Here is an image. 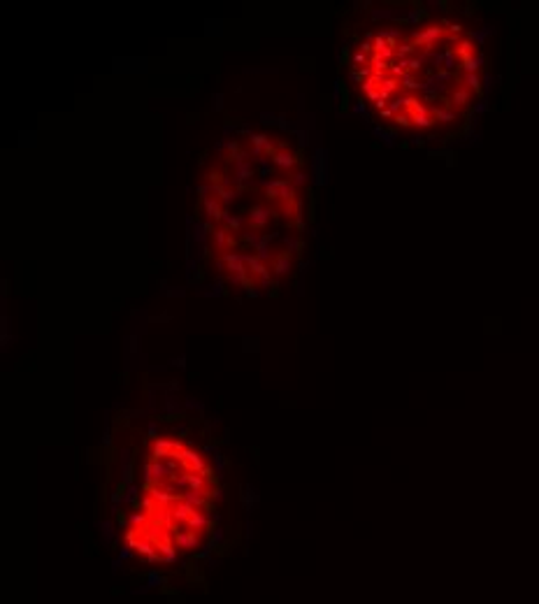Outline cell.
<instances>
[{"instance_id": "obj_15", "label": "cell", "mask_w": 539, "mask_h": 604, "mask_svg": "<svg viewBox=\"0 0 539 604\" xmlns=\"http://www.w3.org/2000/svg\"><path fill=\"white\" fill-rule=\"evenodd\" d=\"M460 66H463V72H467V75H479L481 66H484V56H481V54H474L472 58L460 60Z\"/></svg>"}, {"instance_id": "obj_16", "label": "cell", "mask_w": 539, "mask_h": 604, "mask_svg": "<svg viewBox=\"0 0 539 604\" xmlns=\"http://www.w3.org/2000/svg\"><path fill=\"white\" fill-rule=\"evenodd\" d=\"M398 89H400V79H395V77H386V79L381 81V86H379V93H381L383 100H391V96H393Z\"/></svg>"}, {"instance_id": "obj_9", "label": "cell", "mask_w": 539, "mask_h": 604, "mask_svg": "<svg viewBox=\"0 0 539 604\" xmlns=\"http://www.w3.org/2000/svg\"><path fill=\"white\" fill-rule=\"evenodd\" d=\"M297 163H300V158H297L295 154H293V151H288L284 144L279 146V149H277V154H274V156H272V165L277 167V170L286 172V175H288V172H293V170H295V167H297Z\"/></svg>"}, {"instance_id": "obj_27", "label": "cell", "mask_w": 539, "mask_h": 604, "mask_svg": "<svg viewBox=\"0 0 539 604\" xmlns=\"http://www.w3.org/2000/svg\"><path fill=\"white\" fill-rule=\"evenodd\" d=\"M372 19H395V12L393 10H374Z\"/></svg>"}, {"instance_id": "obj_29", "label": "cell", "mask_w": 539, "mask_h": 604, "mask_svg": "<svg viewBox=\"0 0 539 604\" xmlns=\"http://www.w3.org/2000/svg\"><path fill=\"white\" fill-rule=\"evenodd\" d=\"M365 63H370V56H365L363 51H358V54L353 56V66H365Z\"/></svg>"}, {"instance_id": "obj_1", "label": "cell", "mask_w": 539, "mask_h": 604, "mask_svg": "<svg viewBox=\"0 0 539 604\" xmlns=\"http://www.w3.org/2000/svg\"><path fill=\"white\" fill-rule=\"evenodd\" d=\"M446 37V28H442L439 24H430L425 26L423 30H418V33H414L412 35V42L416 47H423L425 54H430V51L435 49V47L439 45V42Z\"/></svg>"}, {"instance_id": "obj_11", "label": "cell", "mask_w": 539, "mask_h": 604, "mask_svg": "<svg viewBox=\"0 0 539 604\" xmlns=\"http://www.w3.org/2000/svg\"><path fill=\"white\" fill-rule=\"evenodd\" d=\"M430 116L435 119V123H454L458 121V112L451 105H430Z\"/></svg>"}, {"instance_id": "obj_3", "label": "cell", "mask_w": 539, "mask_h": 604, "mask_svg": "<svg viewBox=\"0 0 539 604\" xmlns=\"http://www.w3.org/2000/svg\"><path fill=\"white\" fill-rule=\"evenodd\" d=\"M272 207L265 205V202H256V205L249 207V211L244 214L247 217V230H265L272 221Z\"/></svg>"}, {"instance_id": "obj_30", "label": "cell", "mask_w": 539, "mask_h": 604, "mask_svg": "<svg viewBox=\"0 0 539 604\" xmlns=\"http://www.w3.org/2000/svg\"><path fill=\"white\" fill-rule=\"evenodd\" d=\"M360 51H363L365 56L372 54V51H374V45H372V42H363V45H360Z\"/></svg>"}, {"instance_id": "obj_5", "label": "cell", "mask_w": 539, "mask_h": 604, "mask_svg": "<svg viewBox=\"0 0 539 604\" xmlns=\"http://www.w3.org/2000/svg\"><path fill=\"white\" fill-rule=\"evenodd\" d=\"M247 267H249V274H251L253 282L267 286L270 284V277H272V270H270V263L261 261L256 253H247Z\"/></svg>"}, {"instance_id": "obj_8", "label": "cell", "mask_w": 539, "mask_h": 604, "mask_svg": "<svg viewBox=\"0 0 539 604\" xmlns=\"http://www.w3.org/2000/svg\"><path fill=\"white\" fill-rule=\"evenodd\" d=\"M202 211H205V219L209 223H221L223 217H226V207L217 196L202 198Z\"/></svg>"}, {"instance_id": "obj_32", "label": "cell", "mask_w": 539, "mask_h": 604, "mask_svg": "<svg viewBox=\"0 0 539 604\" xmlns=\"http://www.w3.org/2000/svg\"><path fill=\"white\" fill-rule=\"evenodd\" d=\"M379 114H381V119H393V116H395L393 112L388 110V107H386V110H381V112H379Z\"/></svg>"}, {"instance_id": "obj_2", "label": "cell", "mask_w": 539, "mask_h": 604, "mask_svg": "<svg viewBox=\"0 0 539 604\" xmlns=\"http://www.w3.org/2000/svg\"><path fill=\"white\" fill-rule=\"evenodd\" d=\"M217 267L226 272V277H235V274H249L247 267V253L240 251H228L217 258Z\"/></svg>"}, {"instance_id": "obj_28", "label": "cell", "mask_w": 539, "mask_h": 604, "mask_svg": "<svg viewBox=\"0 0 539 604\" xmlns=\"http://www.w3.org/2000/svg\"><path fill=\"white\" fill-rule=\"evenodd\" d=\"M421 19H423V10H409V14H407L409 24H416V21H421Z\"/></svg>"}, {"instance_id": "obj_12", "label": "cell", "mask_w": 539, "mask_h": 604, "mask_svg": "<svg viewBox=\"0 0 539 604\" xmlns=\"http://www.w3.org/2000/svg\"><path fill=\"white\" fill-rule=\"evenodd\" d=\"M472 102V91L465 89V86H456L448 96V105L451 107H467Z\"/></svg>"}, {"instance_id": "obj_24", "label": "cell", "mask_w": 539, "mask_h": 604, "mask_svg": "<svg viewBox=\"0 0 539 604\" xmlns=\"http://www.w3.org/2000/svg\"><path fill=\"white\" fill-rule=\"evenodd\" d=\"M288 179H291V184L295 186V191H300L303 186H307V175H305V172H295V175L288 177Z\"/></svg>"}, {"instance_id": "obj_33", "label": "cell", "mask_w": 539, "mask_h": 604, "mask_svg": "<svg viewBox=\"0 0 539 604\" xmlns=\"http://www.w3.org/2000/svg\"><path fill=\"white\" fill-rule=\"evenodd\" d=\"M258 163H261V172H263V175H267V170H270V165H267V161H265V158H261V161H258Z\"/></svg>"}, {"instance_id": "obj_4", "label": "cell", "mask_w": 539, "mask_h": 604, "mask_svg": "<svg viewBox=\"0 0 539 604\" xmlns=\"http://www.w3.org/2000/svg\"><path fill=\"white\" fill-rule=\"evenodd\" d=\"M228 177H230L232 186L240 188V191H244V188H247L249 184L253 181V177H256V167H253V161L235 163V165L230 167V172H228Z\"/></svg>"}, {"instance_id": "obj_7", "label": "cell", "mask_w": 539, "mask_h": 604, "mask_svg": "<svg viewBox=\"0 0 539 604\" xmlns=\"http://www.w3.org/2000/svg\"><path fill=\"white\" fill-rule=\"evenodd\" d=\"M270 270H272V277L277 279H286L293 270V253H288L286 249L284 251H277L270 261Z\"/></svg>"}, {"instance_id": "obj_14", "label": "cell", "mask_w": 539, "mask_h": 604, "mask_svg": "<svg viewBox=\"0 0 539 604\" xmlns=\"http://www.w3.org/2000/svg\"><path fill=\"white\" fill-rule=\"evenodd\" d=\"M221 226L228 228V230H232V232H240V235H242L244 226H247V217H242V214H235V217H230V214L226 211V217H223Z\"/></svg>"}, {"instance_id": "obj_26", "label": "cell", "mask_w": 539, "mask_h": 604, "mask_svg": "<svg viewBox=\"0 0 539 604\" xmlns=\"http://www.w3.org/2000/svg\"><path fill=\"white\" fill-rule=\"evenodd\" d=\"M388 110L393 112V114H400V112L404 110V102H402V98H393V100L388 102Z\"/></svg>"}, {"instance_id": "obj_18", "label": "cell", "mask_w": 539, "mask_h": 604, "mask_svg": "<svg viewBox=\"0 0 539 604\" xmlns=\"http://www.w3.org/2000/svg\"><path fill=\"white\" fill-rule=\"evenodd\" d=\"M460 86H465V89L474 91V93H481V77H479V75H467V72H463V77H460Z\"/></svg>"}, {"instance_id": "obj_31", "label": "cell", "mask_w": 539, "mask_h": 604, "mask_svg": "<svg viewBox=\"0 0 539 604\" xmlns=\"http://www.w3.org/2000/svg\"><path fill=\"white\" fill-rule=\"evenodd\" d=\"M353 112H356V114H365V102L358 100L356 105H353Z\"/></svg>"}, {"instance_id": "obj_25", "label": "cell", "mask_w": 539, "mask_h": 604, "mask_svg": "<svg viewBox=\"0 0 539 604\" xmlns=\"http://www.w3.org/2000/svg\"><path fill=\"white\" fill-rule=\"evenodd\" d=\"M228 172H221V170H209L205 175V179H207V184H221L223 181V177H226Z\"/></svg>"}, {"instance_id": "obj_6", "label": "cell", "mask_w": 539, "mask_h": 604, "mask_svg": "<svg viewBox=\"0 0 539 604\" xmlns=\"http://www.w3.org/2000/svg\"><path fill=\"white\" fill-rule=\"evenodd\" d=\"M209 240H212V251L217 253V256H223V253H228L237 244V240L232 237V232L228 230V228H223V226L214 228Z\"/></svg>"}, {"instance_id": "obj_17", "label": "cell", "mask_w": 539, "mask_h": 604, "mask_svg": "<svg viewBox=\"0 0 539 604\" xmlns=\"http://www.w3.org/2000/svg\"><path fill=\"white\" fill-rule=\"evenodd\" d=\"M412 121H414V126L421 128V131H423V128H433L435 126V119L430 116V110L428 112H414Z\"/></svg>"}, {"instance_id": "obj_13", "label": "cell", "mask_w": 539, "mask_h": 604, "mask_svg": "<svg viewBox=\"0 0 539 604\" xmlns=\"http://www.w3.org/2000/svg\"><path fill=\"white\" fill-rule=\"evenodd\" d=\"M272 232H267V235H261V240H258V244L253 247V253H256L261 261H265V263H270L272 261V256L274 253L270 251V242H272Z\"/></svg>"}, {"instance_id": "obj_20", "label": "cell", "mask_w": 539, "mask_h": 604, "mask_svg": "<svg viewBox=\"0 0 539 604\" xmlns=\"http://www.w3.org/2000/svg\"><path fill=\"white\" fill-rule=\"evenodd\" d=\"M414 51H416V45H414L412 40L400 42L398 49H395V58H407V56H409V54H414Z\"/></svg>"}, {"instance_id": "obj_23", "label": "cell", "mask_w": 539, "mask_h": 604, "mask_svg": "<svg viewBox=\"0 0 539 604\" xmlns=\"http://www.w3.org/2000/svg\"><path fill=\"white\" fill-rule=\"evenodd\" d=\"M425 58H428V54H423V56H416V58H409V72H412V75H416V72L421 70V68H423Z\"/></svg>"}, {"instance_id": "obj_34", "label": "cell", "mask_w": 539, "mask_h": 604, "mask_svg": "<svg viewBox=\"0 0 539 604\" xmlns=\"http://www.w3.org/2000/svg\"><path fill=\"white\" fill-rule=\"evenodd\" d=\"M474 110H477V112H486V110H488V105H486V102H484V100H481V102H479V105H477V107H474Z\"/></svg>"}, {"instance_id": "obj_21", "label": "cell", "mask_w": 539, "mask_h": 604, "mask_svg": "<svg viewBox=\"0 0 539 604\" xmlns=\"http://www.w3.org/2000/svg\"><path fill=\"white\" fill-rule=\"evenodd\" d=\"M284 244H286V251L288 253H300V251H303V240H300V237L288 235L286 240H284Z\"/></svg>"}, {"instance_id": "obj_10", "label": "cell", "mask_w": 539, "mask_h": 604, "mask_svg": "<svg viewBox=\"0 0 539 604\" xmlns=\"http://www.w3.org/2000/svg\"><path fill=\"white\" fill-rule=\"evenodd\" d=\"M267 146H270V137H267L265 133H251V135H249L247 151H249V156H251V161H261Z\"/></svg>"}, {"instance_id": "obj_22", "label": "cell", "mask_w": 539, "mask_h": 604, "mask_svg": "<svg viewBox=\"0 0 539 604\" xmlns=\"http://www.w3.org/2000/svg\"><path fill=\"white\" fill-rule=\"evenodd\" d=\"M393 121H395V126H400V128H409V126H414L412 114H409V112H400V114H395V116H393Z\"/></svg>"}, {"instance_id": "obj_19", "label": "cell", "mask_w": 539, "mask_h": 604, "mask_svg": "<svg viewBox=\"0 0 539 604\" xmlns=\"http://www.w3.org/2000/svg\"><path fill=\"white\" fill-rule=\"evenodd\" d=\"M400 86L402 89H407V91H416V89H423V84L416 79V75H412V72H407V75L400 79Z\"/></svg>"}]
</instances>
